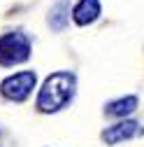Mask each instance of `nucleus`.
Instances as JSON below:
<instances>
[{
  "label": "nucleus",
  "instance_id": "obj_2",
  "mask_svg": "<svg viewBox=\"0 0 144 147\" xmlns=\"http://www.w3.org/2000/svg\"><path fill=\"white\" fill-rule=\"evenodd\" d=\"M28 56H30V40L23 33L14 30V33H5L0 38V63L3 65L23 63Z\"/></svg>",
  "mask_w": 144,
  "mask_h": 147
},
{
  "label": "nucleus",
  "instance_id": "obj_7",
  "mask_svg": "<svg viewBox=\"0 0 144 147\" xmlns=\"http://www.w3.org/2000/svg\"><path fill=\"white\" fill-rule=\"evenodd\" d=\"M70 5H67V0H61V3H56L51 7V14H49V24L51 28H56V30H63L67 26V19H70Z\"/></svg>",
  "mask_w": 144,
  "mask_h": 147
},
{
  "label": "nucleus",
  "instance_id": "obj_1",
  "mask_svg": "<svg viewBox=\"0 0 144 147\" xmlns=\"http://www.w3.org/2000/svg\"><path fill=\"white\" fill-rule=\"evenodd\" d=\"M72 96H75V75L72 72H53L40 89L37 107L42 112H56L72 100Z\"/></svg>",
  "mask_w": 144,
  "mask_h": 147
},
{
  "label": "nucleus",
  "instance_id": "obj_3",
  "mask_svg": "<svg viewBox=\"0 0 144 147\" xmlns=\"http://www.w3.org/2000/svg\"><path fill=\"white\" fill-rule=\"evenodd\" d=\"M35 72H30V70H26V72H16V75H12V77H7L3 84H0V91H3V96L5 98H9V100H26L28 98V94L33 91V86H35Z\"/></svg>",
  "mask_w": 144,
  "mask_h": 147
},
{
  "label": "nucleus",
  "instance_id": "obj_5",
  "mask_svg": "<svg viewBox=\"0 0 144 147\" xmlns=\"http://www.w3.org/2000/svg\"><path fill=\"white\" fill-rule=\"evenodd\" d=\"M100 14V3L98 0H79L72 16H75V21L79 26H86V24H93Z\"/></svg>",
  "mask_w": 144,
  "mask_h": 147
},
{
  "label": "nucleus",
  "instance_id": "obj_6",
  "mask_svg": "<svg viewBox=\"0 0 144 147\" xmlns=\"http://www.w3.org/2000/svg\"><path fill=\"white\" fill-rule=\"evenodd\" d=\"M137 110V98L135 96H125V98H119V100H112L109 105L105 107V112L109 117H125Z\"/></svg>",
  "mask_w": 144,
  "mask_h": 147
},
{
  "label": "nucleus",
  "instance_id": "obj_4",
  "mask_svg": "<svg viewBox=\"0 0 144 147\" xmlns=\"http://www.w3.org/2000/svg\"><path fill=\"white\" fill-rule=\"evenodd\" d=\"M142 133V126L137 121H119L114 126H109L107 131L102 133V140L107 145H114V142H121V140H128V138H135Z\"/></svg>",
  "mask_w": 144,
  "mask_h": 147
}]
</instances>
